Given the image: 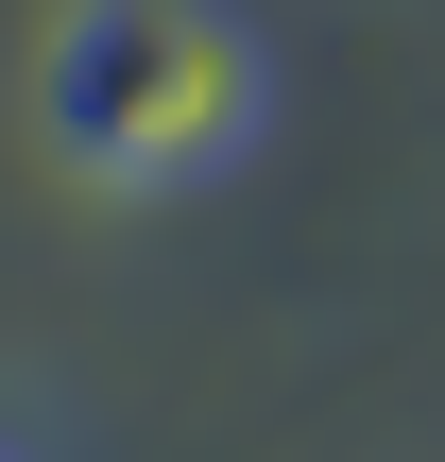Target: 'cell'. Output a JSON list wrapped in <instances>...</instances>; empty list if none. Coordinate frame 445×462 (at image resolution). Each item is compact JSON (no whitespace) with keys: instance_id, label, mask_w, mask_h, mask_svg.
<instances>
[{"instance_id":"obj_1","label":"cell","mask_w":445,"mask_h":462,"mask_svg":"<svg viewBox=\"0 0 445 462\" xmlns=\"http://www.w3.org/2000/svg\"><path fill=\"white\" fill-rule=\"evenodd\" d=\"M34 120L86 189H206L257 137V34L206 0H69L34 51Z\"/></svg>"},{"instance_id":"obj_2","label":"cell","mask_w":445,"mask_h":462,"mask_svg":"<svg viewBox=\"0 0 445 462\" xmlns=\"http://www.w3.org/2000/svg\"><path fill=\"white\" fill-rule=\"evenodd\" d=\"M0 462H17V446H0Z\"/></svg>"}]
</instances>
